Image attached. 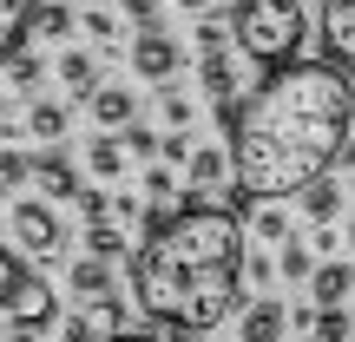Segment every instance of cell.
<instances>
[{"label":"cell","mask_w":355,"mask_h":342,"mask_svg":"<svg viewBox=\"0 0 355 342\" xmlns=\"http://www.w3.org/2000/svg\"><path fill=\"white\" fill-rule=\"evenodd\" d=\"M355 132V79L329 60H290L270 66L263 86L243 99V119L230 132V185L257 204L303 198L316 178L343 158V139Z\"/></svg>","instance_id":"obj_1"},{"label":"cell","mask_w":355,"mask_h":342,"mask_svg":"<svg viewBox=\"0 0 355 342\" xmlns=\"http://www.w3.org/2000/svg\"><path fill=\"white\" fill-rule=\"evenodd\" d=\"M243 264H250V217L230 204H178L165 230L132 250V296L171 336L204 342L243 303Z\"/></svg>","instance_id":"obj_2"},{"label":"cell","mask_w":355,"mask_h":342,"mask_svg":"<svg viewBox=\"0 0 355 342\" xmlns=\"http://www.w3.org/2000/svg\"><path fill=\"white\" fill-rule=\"evenodd\" d=\"M230 13H237V53L257 60L263 73L270 66H290L309 40L303 0H230Z\"/></svg>","instance_id":"obj_3"},{"label":"cell","mask_w":355,"mask_h":342,"mask_svg":"<svg viewBox=\"0 0 355 342\" xmlns=\"http://www.w3.org/2000/svg\"><path fill=\"white\" fill-rule=\"evenodd\" d=\"M7 230H13V243H20L26 257H40V264H53V257L66 250V230H60V217H53V204H40V198H20V204H7Z\"/></svg>","instance_id":"obj_4"},{"label":"cell","mask_w":355,"mask_h":342,"mask_svg":"<svg viewBox=\"0 0 355 342\" xmlns=\"http://www.w3.org/2000/svg\"><path fill=\"white\" fill-rule=\"evenodd\" d=\"M132 330V316H125V296H79L73 303V316H66V342H119Z\"/></svg>","instance_id":"obj_5"},{"label":"cell","mask_w":355,"mask_h":342,"mask_svg":"<svg viewBox=\"0 0 355 342\" xmlns=\"http://www.w3.org/2000/svg\"><path fill=\"white\" fill-rule=\"evenodd\" d=\"M125 66L139 79H152V86H171L178 73H184V46L165 33V26H152V33H132V46H125Z\"/></svg>","instance_id":"obj_6"},{"label":"cell","mask_w":355,"mask_h":342,"mask_svg":"<svg viewBox=\"0 0 355 342\" xmlns=\"http://www.w3.org/2000/svg\"><path fill=\"white\" fill-rule=\"evenodd\" d=\"M322 60L355 73V0H322Z\"/></svg>","instance_id":"obj_7"},{"label":"cell","mask_w":355,"mask_h":342,"mask_svg":"<svg viewBox=\"0 0 355 342\" xmlns=\"http://www.w3.org/2000/svg\"><path fill=\"white\" fill-rule=\"evenodd\" d=\"M224 185H230V145H198L191 165H184V204H204Z\"/></svg>","instance_id":"obj_8"},{"label":"cell","mask_w":355,"mask_h":342,"mask_svg":"<svg viewBox=\"0 0 355 342\" xmlns=\"http://www.w3.org/2000/svg\"><path fill=\"white\" fill-rule=\"evenodd\" d=\"M7 316H13V330H46V323L60 316V296H53V283H46V277H26L20 290H13Z\"/></svg>","instance_id":"obj_9"},{"label":"cell","mask_w":355,"mask_h":342,"mask_svg":"<svg viewBox=\"0 0 355 342\" xmlns=\"http://www.w3.org/2000/svg\"><path fill=\"white\" fill-rule=\"evenodd\" d=\"M237 342H290V309H283L277 296H257V303H243Z\"/></svg>","instance_id":"obj_10"},{"label":"cell","mask_w":355,"mask_h":342,"mask_svg":"<svg viewBox=\"0 0 355 342\" xmlns=\"http://www.w3.org/2000/svg\"><path fill=\"white\" fill-rule=\"evenodd\" d=\"M99 66H105V53H99V46H73V53H60V86L73 92V99H86V105H92V92L105 86Z\"/></svg>","instance_id":"obj_11"},{"label":"cell","mask_w":355,"mask_h":342,"mask_svg":"<svg viewBox=\"0 0 355 342\" xmlns=\"http://www.w3.org/2000/svg\"><path fill=\"white\" fill-rule=\"evenodd\" d=\"M33 178H40V191H46V198H60V204H79V191H86V185H79V165L60 152V145H46V152H40Z\"/></svg>","instance_id":"obj_12"},{"label":"cell","mask_w":355,"mask_h":342,"mask_svg":"<svg viewBox=\"0 0 355 342\" xmlns=\"http://www.w3.org/2000/svg\"><path fill=\"white\" fill-rule=\"evenodd\" d=\"M86 171L99 178V185H119V178L132 171L125 139H119V132H92V139H86Z\"/></svg>","instance_id":"obj_13"},{"label":"cell","mask_w":355,"mask_h":342,"mask_svg":"<svg viewBox=\"0 0 355 342\" xmlns=\"http://www.w3.org/2000/svg\"><path fill=\"white\" fill-rule=\"evenodd\" d=\"M349 296H355V270L336 264V257H322L316 277H309V303H316V309H343Z\"/></svg>","instance_id":"obj_14"},{"label":"cell","mask_w":355,"mask_h":342,"mask_svg":"<svg viewBox=\"0 0 355 342\" xmlns=\"http://www.w3.org/2000/svg\"><path fill=\"white\" fill-rule=\"evenodd\" d=\"M92 119H99L105 132H125V126H139V99H132V86H99L92 92Z\"/></svg>","instance_id":"obj_15"},{"label":"cell","mask_w":355,"mask_h":342,"mask_svg":"<svg viewBox=\"0 0 355 342\" xmlns=\"http://www.w3.org/2000/svg\"><path fill=\"white\" fill-rule=\"evenodd\" d=\"M33 13H40V0H0V66L20 53L26 33H33Z\"/></svg>","instance_id":"obj_16"},{"label":"cell","mask_w":355,"mask_h":342,"mask_svg":"<svg viewBox=\"0 0 355 342\" xmlns=\"http://www.w3.org/2000/svg\"><path fill=\"white\" fill-rule=\"evenodd\" d=\"M198 86L211 99H237V53H198Z\"/></svg>","instance_id":"obj_17"},{"label":"cell","mask_w":355,"mask_h":342,"mask_svg":"<svg viewBox=\"0 0 355 342\" xmlns=\"http://www.w3.org/2000/svg\"><path fill=\"white\" fill-rule=\"evenodd\" d=\"M66 126H73V112H66L60 99H33V105H26V139L60 145V139H66Z\"/></svg>","instance_id":"obj_18"},{"label":"cell","mask_w":355,"mask_h":342,"mask_svg":"<svg viewBox=\"0 0 355 342\" xmlns=\"http://www.w3.org/2000/svg\"><path fill=\"white\" fill-rule=\"evenodd\" d=\"M79 26H86V40H92L99 53H119L132 20H125V13H112V7H86V13H79Z\"/></svg>","instance_id":"obj_19"},{"label":"cell","mask_w":355,"mask_h":342,"mask_svg":"<svg viewBox=\"0 0 355 342\" xmlns=\"http://www.w3.org/2000/svg\"><path fill=\"white\" fill-rule=\"evenodd\" d=\"M316 264H322V257H316V243H309V237H290V243H277V277H283V283H303V290H309Z\"/></svg>","instance_id":"obj_20"},{"label":"cell","mask_w":355,"mask_h":342,"mask_svg":"<svg viewBox=\"0 0 355 342\" xmlns=\"http://www.w3.org/2000/svg\"><path fill=\"white\" fill-rule=\"evenodd\" d=\"M73 296H112V257H73Z\"/></svg>","instance_id":"obj_21"},{"label":"cell","mask_w":355,"mask_h":342,"mask_svg":"<svg viewBox=\"0 0 355 342\" xmlns=\"http://www.w3.org/2000/svg\"><path fill=\"white\" fill-rule=\"evenodd\" d=\"M86 250L119 264V257H132V237H125V224H119V217H92V224H86Z\"/></svg>","instance_id":"obj_22"},{"label":"cell","mask_w":355,"mask_h":342,"mask_svg":"<svg viewBox=\"0 0 355 342\" xmlns=\"http://www.w3.org/2000/svg\"><path fill=\"white\" fill-rule=\"evenodd\" d=\"M296 204H303V217H309V224H336V217H343V185L316 178V185H309V191H303Z\"/></svg>","instance_id":"obj_23"},{"label":"cell","mask_w":355,"mask_h":342,"mask_svg":"<svg viewBox=\"0 0 355 342\" xmlns=\"http://www.w3.org/2000/svg\"><path fill=\"white\" fill-rule=\"evenodd\" d=\"M250 237H263V243H290V237H296L283 198H270V204H257V211H250Z\"/></svg>","instance_id":"obj_24"},{"label":"cell","mask_w":355,"mask_h":342,"mask_svg":"<svg viewBox=\"0 0 355 342\" xmlns=\"http://www.w3.org/2000/svg\"><path fill=\"white\" fill-rule=\"evenodd\" d=\"M191 119H198L191 92H178V86H158V126H165V132H191Z\"/></svg>","instance_id":"obj_25"},{"label":"cell","mask_w":355,"mask_h":342,"mask_svg":"<svg viewBox=\"0 0 355 342\" xmlns=\"http://www.w3.org/2000/svg\"><path fill=\"white\" fill-rule=\"evenodd\" d=\"M0 73H7V86H13V92H40V79H46V60H40V53L26 46V53H13V60L0 66Z\"/></svg>","instance_id":"obj_26"},{"label":"cell","mask_w":355,"mask_h":342,"mask_svg":"<svg viewBox=\"0 0 355 342\" xmlns=\"http://www.w3.org/2000/svg\"><path fill=\"white\" fill-rule=\"evenodd\" d=\"M73 20H79V13L66 7V0H40V13H33V33H40V40H66V33H73Z\"/></svg>","instance_id":"obj_27"},{"label":"cell","mask_w":355,"mask_h":342,"mask_svg":"<svg viewBox=\"0 0 355 342\" xmlns=\"http://www.w3.org/2000/svg\"><path fill=\"white\" fill-rule=\"evenodd\" d=\"M178 171L165 165V158H152V165H145V204H178Z\"/></svg>","instance_id":"obj_28"},{"label":"cell","mask_w":355,"mask_h":342,"mask_svg":"<svg viewBox=\"0 0 355 342\" xmlns=\"http://www.w3.org/2000/svg\"><path fill=\"white\" fill-rule=\"evenodd\" d=\"M119 139H125V152H132V158H145V165L165 152V132H152V126H125Z\"/></svg>","instance_id":"obj_29"},{"label":"cell","mask_w":355,"mask_h":342,"mask_svg":"<svg viewBox=\"0 0 355 342\" xmlns=\"http://www.w3.org/2000/svg\"><path fill=\"white\" fill-rule=\"evenodd\" d=\"M33 165H40V158H26L20 145H0V185H26Z\"/></svg>","instance_id":"obj_30"},{"label":"cell","mask_w":355,"mask_h":342,"mask_svg":"<svg viewBox=\"0 0 355 342\" xmlns=\"http://www.w3.org/2000/svg\"><path fill=\"white\" fill-rule=\"evenodd\" d=\"M20 283H26V264L7 250V243H0V309L13 303V290H20Z\"/></svg>","instance_id":"obj_31"},{"label":"cell","mask_w":355,"mask_h":342,"mask_svg":"<svg viewBox=\"0 0 355 342\" xmlns=\"http://www.w3.org/2000/svg\"><path fill=\"white\" fill-rule=\"evenodd\" d=\"M316 342H355V316H343V309H322V316H316Z\"/></svg>","instance_id":"obj_32"},{"label":"cell","mask_w":355,"mask_h":342,"mask_svg":"<svg viewBox=\"0 0 355 342\" xmlns=\"http://www.w3.org/2000/svg\"><path fill=\"white\" fill-rule=\"evenodd\" d=\"M119 13H125L139 33H152V26H158V0H119Z\"/></svg>","instance_id":"obj_33"},{"label":"cell","mask_w":355,"mask_h":342,"mask_svg":"<svg viewBox=\"0 0 355 342\" xmlns=\"http://www.w3.org/2000/svg\"><path fill=\"white\" fill-rule=\"evenodd\" d=\"M79 217H86V224H92V217H112V198H105L99 185H86V191H79Z\"/></svg>","instance_id":"obj_34"},{"label":"cell","mask_w":355,"mask_h":342,"mask_svg":"<svg viewBox=\"0 0 355 342\" xmlns=\"http://www.w3.org/2000/svg\"><path fill=\"white\" fill-rule=\"evenodd\" d=\"M191 152H198V145H191V132H165V165H191Z\"/></svg>","instance_id":"obj_35"},{"label":"cell","mask_w":355,"mask_h":342,"mask_svg":"<svg viewBox=\"0 0 355 342\" xmlns=\"http://www.w3.org/2000/svg\"><path fill=\"white\" fill-rule=\"evenodd\" d=\"M243 277H250V283H277V257L250 250V264H243Z\"/></svg>","instance_id":"obj_36"},{"label":"cell","mask_w":355,"mask_h":342,"mask_svg":"<svg viewBox=\"0 0 355 342\" xmlns=\"http://www.w3.org/2000/svg\"><path fill=\"white\" fill-rule=\"evenodd\" d=\"M309 243H316V257H336L343 237H336V224H309Z\"/></svg>","instance_id":"obj_37"},{"label":"cell","mask_w":355,"mask_h":342,"mask_svg":"<svg viewBox=\"0 0 355 342\" xmlns=\"http://www.w3.org/2000/svg\"><path fill=\"white\" fill-rule=\"evenodd\" d=\"M336 165H343V171H355V132L343 139V158H336Z\"/></svg>","instance_id":"obj_38"},{"label":"cell","mask_w":355,"mask_h":342,"mask_svg":"<svg viewBox=\"0 0 355 342\" xmlns=\"http://www.w3.org/2000/svg\"><path fill=\"white\" fill-rule=\"evenodd\" d=\"M178 7H184V13H211L217 0H178Z\"/></svg>","instance_id":"obj_39"},{"label":"cell","mask_w":355,"mask_h":342,"mask_svg":"<svg viewBox=\"0 0 355 342\" xmlns=\"http://www.w3.org/2000/svg\"><path fill=\"white\" fill-rule=\"evenodd\" d=\"M119 342H165V336H145V330H125V336H119Z\"/></svg>","instance_id":"obj_40"},{"label":"cell","mask_w":355,"mask_h":342,"mask_svg":"<svg viewBox=\"0 0 355 342\" xmlns=\"http://www.w3.org/2000/svg\"><path fill=\"white\" fill-rule=\"evenodd\" d=\"M0 126H13V99H7V92H0Z\"/></svg>","instance_id":"obj_41"},{"label":"cell","mask_w":355,"mask_h":342,"mask_svg":"<svg viewBox=\"0 0 355 342\" xmlns=\"http://www.w3.org/2000/svg\"><path fill=\"white\" fill-rule=\"evenodd\" d=\"M7 342H40V336H33V330H13V336H7Z\"/></svg>","instance_id":"obj_42"},{"label":"cell","mask_w":355,"mask_h":342,"mask_svg":"<svg viewBox=\"0 0 355 342\" xmlns=\"http://www.w3.org/2000/svg\"><path fill=\"white\" fill-rule=\"evenodd\" d=\"M349 198H355V171H349Z\"/></svg>","instance_id":"obj_43"},{"label":"cell","mask_w":355,"mask_h":342,"mask_svg":"<svg viewBox=\"0 0 355 342\" xmlns=\"http://www.w3.org/2000/svg\"><path fill=\"white\" fill-rule=\"evenodd\" d=\"M349 243H355V217H349Z\"/></svg>","instance_id":"obj_44"},{"label":"cell","mask_w":355,"mask_h":342,"mask_svg":"<svg viewBox=\"0 0 355 342\" xmlns=\"http://www.w3.org/2000/svg\"><path fill=\"white\" fill-rule=\"evenodd\" d=\"M349 303H355V296H349Z\"/></svg>","instance_id":"obj_45"}]
</instances>
